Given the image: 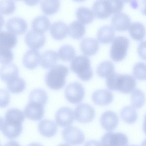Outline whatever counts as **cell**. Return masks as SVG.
I'll use <instances>...</instances> for the list:
<instances>
[{
  "instance_id": "cell-1",
  "label": "cell",
  "mask_w": 146,
  "mask_h": 146,
  "mask_svg": "<svg viewBox=\"0 0 146 146\" xmlns=\"http://www.w3.org/2000/svg\"><path fill=\"white\" fill-rule=\"evenodd\" d=\"M108 84L110 90L118 91L125 94L133 91L136 86L135 80L132 76L116 72L109 78Z\"/></svg>"
},
{
  "instance_id": "cell-2",
  "label": "cell",
  "mask_w": 146,
  "mask_h": 146,
  "mask_svg": "<svg viewBox=\"0 0 146 146\" xmlns=\"http://www.w3.org/2000/svg\"><path fill=\"white\" fill-rule=\"evenodd\" d=\"M124 3L121 0H97L93 5L92 11L97 17L106 18L113 14L120 12Z\"/></svg>"
},
{
  "instance_id": "cell-3",
  "label": "cell",
  "mask_w": 146,
  "mask_h": 146,
  "mask_svg": "<svg viewBox=\"0 0 146 146\" xmlns=\"http://www.w3.org/2000/svg\"><path fill=\"white\" fill-rule=\"evenodd\" d=\"M68 69L66 66L58 64L51 68L46 73L45 80L46 85L50 89L58 90L65 85L66 78Z\"/></svg>"
},
{
  "instance_id": "cell-4",
  "label": "cell",
  "mask_w": 146,
  "mask_h": 146,
  "mask_svg": "<svg viewBox=\"0 0 146 146\" xmlns=\"http://www.w3.org/2000/svg\"><path fill=\"white\" fill-rule=\"evenodd\" d=\"M70 68L81 80L87 81L93 76L89 58L84 55L76 56L71 61Z\"/></svg>"
},
{
  "instance_id": "cell-5",
  "label": "cell",
  "mask_w": 146,
  "mask_h": 146,
  "mask_svg": "<svg viewBox=\"0 0 146 146\" xmlns=\"http://www.w3.org/2000/svg\"><path fill=\"white\" fill-rule=\"evenodd\" d=\"M129 44V39L123 36H118L113 40L110 50L112 59L116 62L122 60L126 56Z\"/></svg>"
},
{
  "instance_id": "cell-6",
  "label": "cell",
  "mask_w": 146,
  "mask_h": 146,
  "mask_svg": "<svg viewBox=\"0 0 146 146\" xmlns=\"http://www.w3.org/2000/svg\"><path fill=\"white\" fill-rule=\"evenodd\" d=\"M0 129L7 138L13 139L18 137L23 130L22 123L1 118Z\"/></svg>"
},
{
  "instance_id": "cell-7",
  "label": "cell",
  "mask_w": 146,
  "mask_h": 146,
  "mask_svg": "<svg viewBox=\"0 0 146 146\" xmlns=\"http://www.w3.org/2000/svg\"><path fill=\"white\" fill-rule=\"evenodd\" d=\"M65 95L69 102L77 104L83 100L85 95V90L81 84L77 82H73L66 87Z\"/></svg>"
},
{
  "instance_id": "cell-8",
  "label": "cell",
  "mask_w": 146,
  "mask_h": 146,
  "mask_svg": "<svg viewBox=\"0 0 146 146\" xmlns=\"http://www.w3.org/2000/svg\"><path fill=\"white\" fill-rule=\"evenodd\" d=\"M62 135L66 142L72 145L82 144L85 139L82 132L78 128L73 126H69L64 128L62 130Z\"/></svg>"
},
{
  "instance_id": "cell-9",
  "label": "cell",
  "mask_w": 146,
  "mask_h": 146,
  "mask_svg": "<svg viewBox=\"0 0 146 146\" xmlns=\"http://www.w3.org/2000/svg\"><path fill=\"white\" fill-rule=\"evenodd\" d=\"M101 143L102 146H127L128 140L123 133L108 132L102 137Z\"/></svg>"
},
{
  "instance_id": "cell-10",
  "label": "cell",
  "mask_w": 146,
  "mask_h": 146,
  "mask_svg": "<svg viewBox=\"0 0 146 146\" xmlns=\"http://www.w3.org/2000/svg\"><path fill=\"white\" fill-rule=\"evenodd\" d=\"M74 114L77 121L80 123H86L93 120L95 116V112L94 108L90 105L82 103L76 108Z\"/></svg>"
},
{
  "instance_id": "cell-11",
  "label": "cell",
  "mask_w": 146,
  "mask_h": 146,
  "mask_svg": "<svg viewBox=\"0 0 146 146\" xmlns=\"http://www.w3.org/2000/svg\"><path fill=\"white\" fill-rule=\"evenodd\" d=\"M25 41L27 45L33 49H38L44 44L45 37L43 33L31 30L28 31L25 36Z\"/></svg>"
},
{
  "instance_id": "cell-12",
  "label": "cell",
  "mask_w": 146,
  "mask_h": 146,
  "mask_svg": "<svg viewBox=\"0 0 146 146\" xmlns=\"http://www.w3.org/2000/svg\"><path fill=\"white\" fill-rule=\"evenodd\" d=\"M44 106L38 103L29 102L24 110L25 114L28 118L33 121L40 120L44 113Z\"/></svg>"
},
{
  "instance_id": "cell-13",
  "label": "cell",
  "mask_w": 146,
  "mask_h": 146,
  "mask_svg": "<svg viewBox=\"0 0 146 146\" xmlns=\"http://www.w3.org/2000/svg\"><path fill=\"white\" fill-rule=\"evenodd\" d=\"M74 114L72 110L69 108L63 107L59 109L55 115L56 123L62 127H68L73 122Z\"/></svg>"
},
{
  "instance_id": "cell-14",
  "label": "cell",
  "mask_w": 146,
  "mask_h": 146,
  "mask_svg": "<svg viewBox=\"0 0 146 146\" xmlns=\"http://www.w3.org/2000/svg\"><path fill=\"white\" fill-rule=\"evenodd\" d=\"M6 27L7 30L15 35H20L27 30V25L23 19L19 17H13L7 22Z\"/></svg>"
},
{
  "instance_id": "cell-15",
  "label": "cell",
  "mask_w": 146,
  "mask_h": 146,
  "mask_svg": "<svg viewBox=\"0 0 146 146\" xmlns=\"http://www.w3.org/2000/svg\"><path fill=\"white\" fill-rule=\"evenodd\" d=\"M111 25L115 30L123 31L127 30L130 25L131 19L126 13L119 12L115 14L111 19Z\"/></svg>"
},
{
  "instance_id": "cell-16",
  "label": "cell",
  "mask_w": 146,
  "mask_h": 146,
  "mask_svg": "<svg viewBox=\"0 0 146 146\" xmlns=\"http://www.w3.org/2000/svg\"><path fill=\"white\" fill-rule=\"evenodd\" d=\"M41 56L40 52L35 49H30L25 54L23 61L24 66L30 69L36 68L40 62Z\"/></svg>"
},
{
  "instance_id": "cell-17",
  "label": "cell",
  "mask_w": 146,
  "mask_h": 146,
  "mask_svg": "<svg viewBox=\"0 0 146 146\" xmlns=\"http://www.w3.org/2000/svg\"><path fill=\"white\" fill-rule=\"evenodd\" d=\"M100 121L102 127L108 131H111L115 129L118 123V118L114 112L110 111H106L102 115Z\"/></svg>"
},
{
  "instance_id": "cell-18",
  "label": "cell",
  "mask_w": 146,
  "mask_h": 146,
  "mask_svg": "<svg viewBox=\"0 0 146 146\" xmlns=\"http://www.w3.org/2000/svg\"><path fill=\"white\" fill-rule=\"evenodd\" d=\"M19 71L17 67L13 64L3 65L1 68V79L7 83L18 77Z\"/></svg>"
},
{
  "instance_id": "cell-19",
  "label": "cell",
  "mask_w": 146,
  "mask_h": 146,
  "mask_svg": "<svg viewBox=\"0 0 146 146\" xmlns=\"http://www.w3.org/2000/svg\"><path fill=\"white\" fill-rule=\"evenodd\" d=\"M92 98L94 102L100 106H106L111 103L113 99L112 93L107 90H99L95 91Z\"/></svg>"
},
{
  "instance_id": "cell-20",
  "label": "cell",
  "mask_w": 146,
  "mask_h": 146,
  "mask_svg": "<svg viewBox=\"0 0 146 146\" xmlns=\"http://www.w3.org/2000/svg\"><path fill=\"white\" fill-rule=\"evenodd\" d=\"M68 31L67 25L62 21L53 23L50 28L51 35L54 39L56 40H61L64 38L66 36Z\"/></svg>"
},
{
  "instance_id": "cell-21",
  "label": "cell",
  "mask_w": 146,
  "mask_h": 146,
  "mask_svg": "<svg viewBox=\"0 0 146 146\" xmlns=\"http://www.w3.org/2000/svg\"><path fill=\"white\" fill-rule=\"evenodd\" d=\"M99 44L95 38L87 37L82 40L80 47L82 52L85 54L92 56L95 54L99 48Z\"/></svg>"
},
{
  "instance_id": "cell-22",
  "label": "cell",
  "mask_w": 146,
  "mask_h": 146,
  "mask_svg": "<svg viewBox=\"0 0 146 146\" xmlns=\"http://www.w3.org/2000/svg\"><path fill=\"white\" fill-rule=\"evenodd\" d=\"M38 129L40 133L43 136L50 137L56 134L57 130V127L53 121L44 119L40 122Z\"/></svg>"
},
{
  "instance_id": "cell-23",
  "label": "cell",
  "mask_w": 146,
  "mask_h": 146,
  "mask_svg": "<svg viewBox=\"0 0 146 146\" xmlns=\"http://www.w3.org/2000/svg\"><path fill=\"white\" fill-rule=\"evenodd\" d=\"M58 59L57 52L49 50L44 52L41 56L40 64L45 69L52 68L56 64Z\"/></svg>"
},
{
  "instance_id": "cell-24",
  "label": "cell",
  "mask_w": 146,
  "mask_h": 146,
  "mask_svg": "<svg viewBox=\"0 0 146 146\" xmlns=\"http://www.w3.org/2000/svg\"><path fill=\"white\" fill-rule=\"evenodd\" d=\"M115 35L113 28L108 25L103 26L98 30L97 36L98 40L103 43H108L113 39Z\"/></svg>"
},
{
  "instance_id": "cell-25",
  "label": "cell",
  "mask_w": 146,
  "mask_h": 146,
  "mask_svg": "<svg viewBox=\"0 0 146 146\" xmlns=\"http://www.w3.org/2000/svg\"><path fill=\"white\" fill-rule=\"evenodd\" d=\"M50 25L49 19L44 15H40L36 17L32 22V26L34 30L42 33H45L48 29Z\"/></svg>"
},
{
  "instance_id": "cell-26",
  "label": "cell",
  "mask_w": 146,
  "mask_h": 146,
  "mask_svg": "<svg viewBox=\"0 0 146 146\" xmlns=\"http://www.w3.org/2000/svg\"><path fill=\"white\" fill-rule=\"evenodd\" d=\"M68 33L72 37L76 39L82 38L84 35L86 28L83 23L78 21H74L69 25Z\"/></svg>"
},
{
  "instance_id": "cell-27",
  "label": "cell",
  "mask_w": 146,
  "mask_h": 146,
  "mask_svg": "<svg viewBox=\"0 0 146 146\" xmlns=\"http://www.w3.org/2000/svg\"><path fill=\"white\" fill-rule=\"evenodd\" d=\"M129 32L131 37L137 40H142L146 34L144 26L139 22H134L131 23L129 28Z\"/></svg>"
},
{
  "instance_id": "cell-28",
  "label": "cell",
  "mask_w": 146,
  "mask_h": 146,
  "mask_svg": "<svg viewBox=\"0 0 146 146\" xmlns=\"http://www.w3.org/2000/svg\"><path fill=\"white\" fill-rule=\"evenodd\" d=\"M17 41L15 35L9 31H0V47L10 49L15 46Z\"/></svg>"
},
{
  "instance_id": "cell-29",
  "label": "cell",
  "mask_w": 146,
  "mask_h": 146,
  "mask_svg": "<svg viewBox=\"0 0 146 146\" xmlns=\"http://www.w3.org/2000/svg\"><path fill=\"white\" fill-rule=\"evenodd\" d=\"M76 14L78 20L85 24L90 23L94 18V14L93 11L85 7H78L76 11Z\"/></svg>"
},
{
  "instance_id": "cell-30",
  "label": "cell",
  "mask_w": 146,
  "mask_h": 146,
  "mask_svg": "<svg viewBox=\"0 0 146 146\" xmlns=\"http://www.w3.org/2000/svg\"><path fill=\"white\" fill-rule=\"evenodd\" d=\"M114 66L113 63L109 60H106L101 62L98 65L97 73L100 77L107 78L114 72Z\"/></svg>"
},
{
  "instance_id": "cell-31",
  "label": "cell",
  "mask_w": 146,
  "mask_h": 146,
  "mask_svg": "<svg viewBox=\"0 0 146 146\" xmlns=\"http://www.w3.org/2000/svg\"><path fill=\"white\" fill-rule=\"evenodd\" d=\"M42 12L46 15H51L57 12L60 6L59 0H43L40 3Z\"/></svg>"
},
{
  "instance_id": "cell-32",
  "label": "cell",
  "mask_w": 146,
  "mask_h": 146,
  "mask_svg": "<svg viewBox=\"0 0 146 146\" xmlns=\"http://www.w3.org/2000/svg\"><path fill=\"white\" fill-rule=\"evenodd\" d=\"M121 119L128 124L134 123L137 118V115L136 110L132 106H127L123 107L120 112Z\"/></svg>"
},
{
  "instance_id": "cell-33",
  "label": "cell",
  "mask_w": 146,
  "mask_h": 146,
  "mask_svg": "<svg viewBox=\"0 0 146 146\" xmlns=\"http://www.w3.org/2000/svg\"><path fill=\"white\" fill-rule=\"evenodd\" d=\"M29 99V102L38 103L44 106L47 101V95L43 90L36 89L30 92Z\"/></svg>"
},
{
  "instance_id": "cell-34",
  "label": "cell",
  "mask_w": 146,
  "mask_h": 146,
  "mask_svg": "<svg viewBox=\"0 0 146 146\" xmlns=\"http://www.w3.org/2000/svg\"><path fill=\"white\" fill-rule=\"evenodd\" d=\"M145 98L143 92L136 89L132 92L131 96V104L133 108L139 109L142 107L145 103Z\"/></svg>"
},
{
  "instance_id": "cell-35",
  "label": "cell",
  "mask_w": 146,
  "mask_h": 146,
  "mask_svg": "<svg viewBox=\"0 0 146 146\" xmlns=\"http://www.w3.org/2000/svg\"><path fill=\"white\" fill-rule=\"evenodd\" d=\"M26 83L24 80L19 76L7 83V88L11 92L18 94L25 89Z\"/></svg>"
},
{
  "instance_id": "cell-36",
  "label": "cell",
  "mask_w": 146,
  "mask_h": 146,
  "mask_svg": "<svg viewBox=\"0 0 146 146\" xmlns=\"http://www.w3.org/2000/svg\"><path fill=\"white\" fill-rule=\"evenodd\" d=\"M76 55L75 50L71 45L65 44L61 46L58 51V55L62 60L68 61L71 60Z\"/></svg>"
},
{
  "instance_id": "cell-37",
  "label": "cell",
  "mask_w": 146,
  "mask_h": 146,
  "mask_svg": "<svg viewBox=\"0 0 146 146\" xmlns=\"http://www.w3.org/2000/svg\"><path fill=\"white\" fill-rule=\"evenodd\" d=\"M133 74L134 77L138 80H146V64L142 62L135 64L133 68Z\"/></svg>"
},
{
  "instance_id": "cell-38",
  "label": "cell",
  "mask_w": 146,
  "mask_h": 146,
  "mask_svg": "<svg viewBox=\"0 0 146 146\" xmlns=\"http://www.w3.org/2000/svg\"><path fill=\"white\" fill-rule=\"evenodd\" d=\"M4 119L23 123L25 119V117L22 111L17 108H11L6 112Z\"/></svg>"
},
{
  "instance_id": "cell-39",
  "label": "cell",
  "mask_w": 146,
  "mask_h": 146,
  "mask_svg": "<svg viewBox=\"0 0 146 146\" xmlns=\"http://www.w3.org/2000/svg\"><path fill=\"white\" fill-rule=\"evenodd\" d=\"M15 4L13 0H2L0 1V11L3 14H12L15 11Z\"/></svg>"
},
{
  "instance_id": "cell-40",
  "label": "cell",
  "mask_w": 146,
  "mask_h": 146,
  "mask_svg": "<svg viewBox=\"0 0 146 146\" xmlns=\"http://www.w3.org/2000/svg\"><path fill=\"white\" fill-rule=\"evenodd\" d=\"M13 58V54L10 49L0 47V61L4 64H9Z\"/></svg>"
},
{
  "instance_id": "cell-41",
  "label": "cell",
  "mask_w": 146,
  "mask_h": 146,
  "mask_svg": "<svg viewBox=\"0 0 146 146\" xmlns=\"http://www.w3.org/2000/svg\"><path fill=\"white\" fill-rule=\"evenodd\" d=\"M10 100V96L9 92L5 89L0 90V107L3 108L7 106Z\"/></svg>"
},
{
  "instance_id": "cell-42",
  "label": "cell",
  "mask_w": 146,
  "mask_h": 146,
  "mask_svg": "<svg viewBox=\"0 0 146 146\" xmlns=\"http://www.w3.org/2000/svg\"><path fill=\"white\" fill-rule=\"evenodd\" d=\"M137 52L141 58L146 60V40L142 41L137 46Z\"/></svg>"
},
{
  "instance_id": "cell-43",
  "label": "cell",
  "mask_w": 146,
  "mask_h": 146,
  "mask_svg": "<svg viewBox=\"0 0 146 146\" xmlns=\"http://www.w3.org/2000/svg\"><path fill=\"white\" fill-rule=\"evenodd\" d=\"M84 146H102L100 143L95 140H90L87 141Z\"/></svg>"
},
{
  "instance_id": "cell-44",
  "label": "cell",
  "mask_w": 146,
  "mask_h": 146,
  "mask_svg": "<svg viewBox=\"0 0 146 146\" xmlns=\"http://www.w3.org/2000/svg\"><path fill=\"white\" fill-rule=\"evenodd\" d=\"M3 146H21L17 142L15 141H9Z\"/></svg>"
},
{
  "instance_id": "cell-45",
  "label": "cell",
  "mask_w": 146,
  "mask_h": 146,
  "mask_svg": "<svg viewBox=\"0 0 146 146\" xmlns=\"http://www.w3.org/2000/svg\"><path fill=\"white\" fill-rule=\"evenodd\" d=\"M141 7V11L143 14L146 15V0L143 1Z\"/></svg>"
},
{
  "instance_id": "cell-46",
  "label": "cell",
  "mask_w": 146,
  "mask_h": 146,
  "mask_svg": "<svg viewBox=\"0 0 146 146\" xmlns=\"http://www.w3.org/2000/svg\"><path fill=\"white\" fill-rule=\"evenodd\" d=\"M25 3L27 4L28 5H33L36 4H37L39 2V1H34L33 2V1H24Z\"/></svg>"
},
{
  "instance_id": "cell-47",
  "label": "cell",
  "mask_w": 146,
  "mask_h": 146,
  "mask_svg": "<svg viewBox=\"0 0 146 146\" xmlns=\"http://www.w3.org/2000/svg\"><path fill=\"white\" fill-rule=\"evenodd\" d=\"M143 129L144 133L146 134V113L145 116Z\"/></svg>"
},
{
  "instance_id": "cell-48",
  "label": "cell",
  "mask_w": 146,
  "mask_h": 146,
  "mask_svg": "<svg viewBox=\"0 0 146 146\" xmlns=\"http://www.w3.org/2000/svg\"><path fill=\"white\" fill-rule=\"evenodd\" d=\"M28 146H43L41 144L37 143H33L29 144Z\"/></svg>"
},
{
  "instance_id": "cell-49",
  "label": "cell",
  "mask_w": 146,
  "mask_h": 146,
  "mask_svg": "<svg viewBox=\"0 0 146 146\" xmlns=\"http://www.w3.org/2000/svg\"><path fill=\"white\" fill-rule=\"evenodd\" d=\"M141 146H146V139L142 143Z\"/></svg>"
},
{
  "instance_id": "cell-50",
  "label": "cell",
  "mask_w": 146,
  "mask_h": 146,
  "mask_svg": "<svg viewBox=\"0 0 146 146\" xmlns=\"http://www.w3.org/2000/svg\"><path fill=\"white\" fill-rule=\"evenodd\" d=\"M58 146H70L69 145L66 143H63L59 145Z\"/></svg>"
},
{
  "instance_id": "cell-51",
  "label": "cell",
  "mask_w": 146,
  "mask_h": 146,
  "mask_svg": "<svg viewBox=\"0 0 146 146\" xmlns=\"http://www.w3.org/2000/svg\"><path fill=\"white\" fill-rule=\"evenodd\" d=\"M128 146H137V145H129Z\"/></svg>"
}]
</instances>
